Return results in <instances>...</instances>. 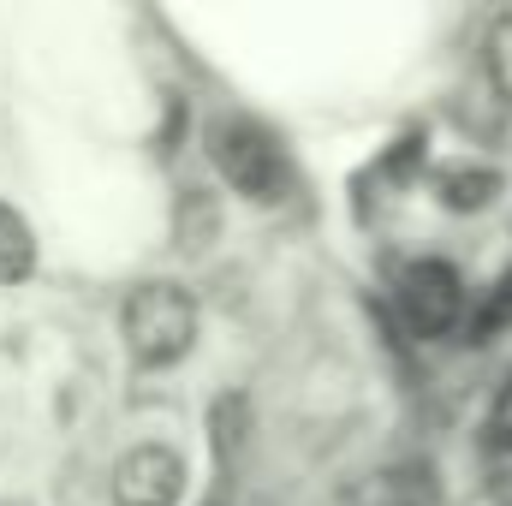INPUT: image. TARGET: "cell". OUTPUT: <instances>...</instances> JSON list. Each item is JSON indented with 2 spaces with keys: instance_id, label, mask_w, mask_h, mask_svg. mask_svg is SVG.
I'll list each match as a JSON object with an SVG mask.
<instances>
[{
  "instance_id": "9",
  "label": "cell",
  "mask_w": 512,
  "mask_h": 506,
  "mask_svg": "<svg viewBox=\"0 0 512 506\" xmlns=\"http://www.w3.org/2000/svg\"><path fill=\"white\" fill-rule=\"evenodd\" d=\"M489 435H495V447L512 453V381L495 393V405H489Z\"/></svg>"
},
{
  "instance_id": "3",
  "label": "cell",
  "mask_w": 512,
  "mask_h": 506,
  "mask_svg": "<svg viewBox=\"0 0 512 506\" xmlns=\"http://www.w3.org/2000/svg\"><path fill=\"white\" fill-rule=\"evenodd\" d=\"M399 316L417 340H441L465 316V286L447 262H411L399 274Z\"/></svg>"
},
{
  "instance_id": "6",
  "label": "cell",
  "mask_w": 512,
  "mask_h": 506,
  "mask_svg": "<svg viewBox=\"0 0 512 506\" xmlns=\"http://www.w3.org/2000/svg\"><path fill=\"white\" fill-rule=\"evenodd\" d=\"M30 268H36V239L24 227V215L12 203H0V286L30 280Z\"/></svg>"
},
{
  "instance_id": "8",
  "label": "cell",
  "mask_w": 512,
  "mask_h": 506,
  "mask_svg": "<svg viewBox=\"0 0 512 506\" xmlns=\"http://www.w3.org/2000/svg\"><path fill=\"white\" fill-rule=\"evenodd\" d=\"M489 84L501 102H512V12H501L489 30Z\"/></svg>"
},
{
  "instance_id": "4",
  "label": "cell",
  "mask_w": 512,
  "mask_h": 506,
  "mask_svg": "<svg viewBox=\"0 0 512 506\" xmlns=\"http://www.w3.org/2000/svg\"><path fill=\"white\" fill-rule=\"evenodd\" d=\"M185 495V459L173 447H131L114 465V506H179Z\"/></svg>"
},
{
  "instance_id": "5",
  "label": "cell",
  "mask_w": 512,
  "mask_h": 506,
  "mask_svg": "<svg viewBox=\"0 0 512 506\" xmlns=\"http://www.w3.org/2000/svg\"><path fill=\"white\" fill-rule=\"evenodd\" d=\"M435 191H441L447 209H483V203L501 191V173H495V167H465V161H459V167H441V173H435Z\"/></svg>"
},
{
  "instance_id": "2",
  "label": "cell",
  "mask_w": 512,
  "mask_h": 506,
  "mask_svg": "<svg viewBox=\"0 0 512 506\" xmlns=\"http://www.w3.org/2000/svg\"><path fill=\"white\" fill-rule=\"evenodd\" d=\"M209 155L221 167V179L251 197V203H280L286 197V155L274 143V131L233 114V120H215L209 126Z\"/></svg>"
},
{
  "instance_id": "1",
  "label": "cell",
  "mask_w": 512,
  "mask_h": 506,
  "mask_svg": "<svg viewBox=\"0 0 512 506\" xmlns=\"http://www.w3.org/2000/svg\"><path fill=\"white\" fill-rule=\"evenodd\" d=\"M191 340H197V304L179 286L149 280V286H137L126 298V346L143 370L179 364L191 352Z\"/></svg>"
},
{
  "instance_id": "7",
  "label": "cell",
  "mask_w": 512,
  "mask_h": 506,
  "mask_svg": "<svg viewBox=\"0 0 512 506\" xmlns=\"http://www.w3.org/2000/svg\"><path fill=\"white\" fill-rule=\"evenodd\" d=\"M507 328H512V268L495 280V286H489V292H483V304L471 310V334H465V340L489 346V340H501Z\"/></svg>"
}]
</instances>
